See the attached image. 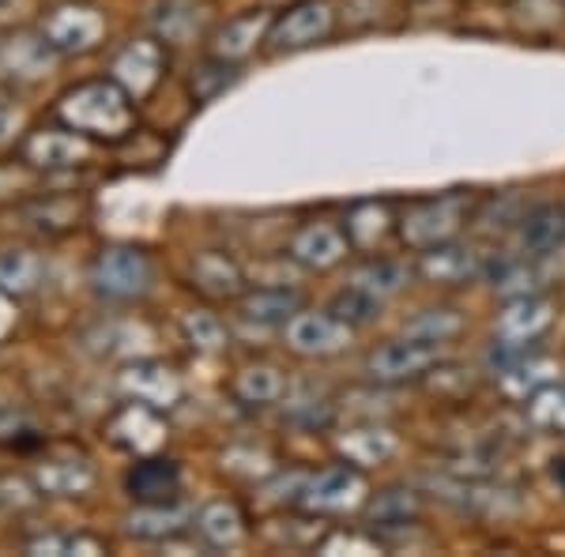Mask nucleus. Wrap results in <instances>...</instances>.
I'll return each mask as SVG.
<instances>
[{"label":"nucleus","mask_w":565,"mask_h":557,"mask_svg":"<svg viewBox=\"0 0 565 557\" xmlns=\"http://www.w3.org/2000/svg\"><path fill=\"white\" fill-rule=\"evenodd\" d=\"M57 117L68 129L87 136V140L121 143L132 132L136 109H132V95L117 79H90V84H79L76 90H68L61 98Z\"/></svg>","instance_id":"f257e3e1"},{"label":"nucleus","mask_w":565,"mask_h":557,"mask_svg":"<svg viewBox=\"0 0 565 557\" xmlns=\"http://www.w3.org/2000/svg\"><path fill=\"white\" fill-rule=\"evenodd\" d=\"M471 215H476V196L463 193V189H452V193L441 196H418L407 200L404 212H399L396 237L412 253H423L460 237L463 226L471 223Z\"/></svg>","instance_id":"f03ea898"},{"label":"nucleus","mask_w":565,"mask_h":557,"mask_svg":"<svg viewBox=\"0 0 565 557\" xmlns=\"http://www.w3.org/2000/svg\"><path fill=\"white\" fill-rule=\"evenodd\" d=\"M445 358L441 343H426L415 335L404 340H385L362 358V377L377 388H399V385H423V377Z\"/></svg>","instance_id":"7ed1b4c3"},{"label":"nucleus","mask_w":565,"mask_h":557,"mask_svg":"<svg viewBox=\"0 0 565 557\" xmlns=\"http://www.w3.org/2000/svg\"><path fill=\"white\" fill-rule=\"evenodd\" d=\"M335 26H340V8H335V0H295V4L282 8L279 15H271L264 50H268L271 57L313 50V45L332 39Z\"/></svg>","instance_id":"20e7f679"},{"label":"nucleus","mask_w":565,"mask_h":557,"mask_svg":"<svg viewBox=\"0 0 565 557\" xmlns=\"http://www.w3.org/2000/svg\"><path fill=\"white\" fill-rule=\"evenodd\" d=\"M90 282L106 301H140L154 287V260L136 245H109L90 264Z\"/></svg>","instance_id":"39448f33"},{"label":"nucleus","mask_w":565,"mask_h":557,"mask_svg":"<svg viewBox=\"0 0 565 557\" xmlns=\"http://www.w3.org/2000/svg\"><path fill=\"white\" fill-rule=\"evenodd\" d=\"M366 501H370L366 474H362L359 468H351V463H332V468L309 474L298 508H302V513H317V516L332 519V516L359 513V508H366Z\"/></svg>","instance_id":"423d86ee"},{"label":"nucleus","mask_w":565,"mask_h":557,"mask_svg":"<svg viewBox=\"0 0 565 557\" xmlns=\"http://www.w3.org/2000/svg\"><path fill=\"white\" fill-rule=\"evenodd\" d=\"M354 332L359 328L343 321L332 309H298L287 324H282V340L302 358H335V354L351 351Z\"/></svg>","instance_id":"0eeeda50"},{"label":"nucleus","mask_w":565,"mask_h":557,"mask_svg":"<svg viewBox=\"0 0 565 557\" xmlns=\"http://www.w3.org/2000/svg\"><path fill=\"white\" fill-rule=\"evenodd\" d=\"M487 260H490V253H482L479 245L452 237V242H445V245L415 253V276L423 282H430V287L460 290V287H471V282H482Z\"/></svg>","instance_id":"6e6552de"},{"label":"nucleus","mask_w":565,"mask_h":557,"mask_svg":"<svg viewBox=\"0 0 565 557\" xmlns=\"http://www.w3.org/2000/svg\"><path fill=\"white\" fill-rule=\"evenodd\" d=\"M554 321H558V298H551L546 290L543 294L513 298L494 317V340L516 346H540L551 335Z\"/></svg>","instance_id":"1a4fd4ad"},{"label":"nucleus","mask_w":565,"mask_h":557,"mask_svg":"<svg viewBox=\"0 0 565 557\" xmlns=\"http://www.w3.org/2000/svg\"><path fill=\"white\" fill-rule=\"evenodd\" d=\"M290 260L302 264L306 271H332L340 264H348L351 257V242L343 234V223H328V218H317V223H306L290 234V245H287Z\"/></svg>","instance_id":"9d476101"},{"label":"nucleus","mask_w":565,"mask_h":557,"mask_svg":"<svg viewBox=\"0 0 565 557\" xmlns=\"http://www.w3.org/2000/svg\"><path fill=\"white\" fill-rule=\"evenodd\" d=\"M106 31V20L90 4H57L42 23V39L53 53H87Z\"/></svg>","instance_id":"9b49d317"},{"label":"nucleus","mask_w":565,"mask_h":557,"mask_svg":"<svg viewBox=\"0 0 565 557\" xmlns=\"http://www.w3.org/2000/svg\"><path fill=\"white\" fill-rule=\"evenodd\" d=\"M482 282L501 298H527V294H543L551 282H546V268L540 257L516 249V253H490L487 271H482Z\"/></svg>","instance_id":"f8f14e48"},{"label":"nucleus","mask_w":565,"mask_h":557,"mask_svg":"<svg viewBox=\"0 0 565 557\" xmlns=\"http://www.w3.org/2000/svg\"><path fill=\"white\" fill-rule=\"evenodd\" d=\"M396 218L399 215L388 200H359L343 215V234L359 257H373L385 249L388 237H396Z\"/></svg>","instance_id":"ddd939ff"},{"label":"nucleus","mask_w":565,"mask_h":557,"mask_svg":"<svg viewBox=\"0 0 565 557\" xmlns=\"http://www.w3.org/2000/svg\"><path fill=\"white\" fill-rule=\"evenodd\" d=\"M498 392L505 399H516V404H527L540 388H546L551 381H558V362L543 351V346H532V351L516 354L505 365L494 369Z\"/></svg>","instance_id":"4468645a"},{"label":"nucleus","mask_w":565,"mask_h":557,"mask_svg":"<svg viewBox=\"0 0 565 557\" xmlns=\"http://www.w3.org/2000/svg\"><path fill=\"white\" fill-rule=\"evenodd\" d=\"M335 449H340L343 463H351V468H359V471H370V468H385L392 456L399 452V437L392 426L370 418V422L343 429V433L335 437Z\"/></svg>","instance_id":"2eb2a0df"},{"label":"nucleus","mask_w":565,"mask_h":557,"mask_svg":"<svg viewBox=\"0 0 565 557\" xmlns=\"http://www.w3.org/2000/svg\"><path fill=\"white\" fill-rule=\"evenodd\" d=\"M162 72H167V50H162V42H154V39L132 42L129 50H121L114 61V79L129 90L132 98L151 95V90L159 87Z\"/></svg>","instance_id":"dca6fc26"},{"label":"nucleus","mask_w":565,"mask_h":557,"mask_svg":"<svg viewBox=\"0 0 565 557\" xmlns=\"http://www.w3.org/2000/svg\"><path fill=\"white\" fill-rule=\"evenodd\" d=\"M125 493L136 505H170L181 497V468L174 460H140L125 474Z\"/></svg>","instance_id":"f3484780"},{"label":"nucleus","mask_w":565,"mask_h":557,"mask_svg":"<svg viewBox=\"0 0 565 557\" xmlns=\"http://www.w3.org/2000/svg\"><path fill=\"white\" fill-rule=\"evenodd\" d=\"M516 237H521V249L532 253L540 260H551L554 253L565 245V204H535L527 207L521 226H516Z\"/></svg>","instance_id":"a211bd4d"},{"label":"nucleus","mask_w":565,"mask_h":557,"mask_svg":"<svg viewBox=\"0 0 565 557\" xmlns=\"http://www.w3.org/2000/svg\"><path fill=\"white\" fill-rule=\"evenodd\" d=\"M418 516H423V497H418V490H412V486L377 490L366 501V519H370L373 535L377 532H412V527H418Z\"/></svg>","instance_id":"6ab92c4d"},{"label":"nucleus","mask_w":565,"mask_h":557,"mask_svg":"<svg viewBox=\"0 0 565 557\" xmlns=\"http://www.w3.org/2000/svg\"><path fill=\"white\" fill-rule=\"evenodd\" d=\"M121 385L125 392L136 399V404H148V407H174L181 396V381L174 377V369L162 362H140L132 369L121 373Z\"/></svg>","instance_id":"aec40b11"},{"label":"nucleus","mask_w":565,"mask_h":557,"mask_svg":"<svg viewBox=\"0 0 565 557\" xmlns=\"http://www.w3.org/2000/svg\"><path fill=\"white\" fill-rule=\"evenodd\" d=\"M418 279L415 276V264L385 257V253H373V257H362L359 268L351 271V287H362L366 294L388 301L396 298L399 290H407V282Z\"/></svg>","instance_id":"412c9836"},{"label":"nucleus","mask_w":565,"mask_h":557,"mask_svg":"<svg viewBox=\"0 0 565 557\" xmlns=\"http://www.w3.org/2000/svg\"><path fill=\"white\" fill-rule=\"evenodd\" d=\"M231 392H234V399L245 407H271V404H282V399H287L290 381L279 365L257 362V365H245V369H238V377L231 381Z\"/></svg>","instance_id":"4be33fe9"},{"label":"nucleus","mask_w":565,"mask_h":557,"mask_svg":"<svg viewBox=\"0 0 565 557\" xmlns=\"http://www.w3.org/2000/svg\"><path fill=\"white\" fill-rule=\"evenodd\" d=\"M193 287L212 301H238L245 294V276L226 253H204L193 260Z\"/></svg>","instance_id":"5701e85b"},{"label":"nucleus","mask_w":565,"mask_h":557,"mask_svg":"<svg viewBox=\"0 0 565 557\" xmlns=\"http://www.w3.org/2000/svg\"><path fill=\"white\" fill-rule=\"evenodd\" d=\"M302 309V294L287 287H257L238 298V317L249 324H287Z\"/></svg>","instance_id":"b1692460"},{"label":"nucleus","mask_w":565,"mask_h":557,"mask_svg":"<svg viewBox=\"0 0 565 557\" xmlns=\"http://www.w3.org/2000/svg\"><path fill=\"white\" fill-rule=\"evenodd\" d=\"M268 26H271V15L268 12H245L238 20H231L223 31L215 34V57H226V61H242L245 53H253L257 45L268 39Z\"/></svg>","instance_id":"393cba45"},{"label":"nucleus","mask_w":565,"mask_h":557,"mask_svg":"<svg viewBox=\"0 0 565 557\" xmlns=\"http://www.w3.org/2000/svg\"><path fill=\"white\" fill-rule=\"evenodd\" d=\"M26 159L39 162V167H76L87 159V136L76 129H53L42 132L26 143Z\"/></svg>","instance_id":"a878e982"},{"label":"nucleus","mask_w":565,"mask_h":557,"mask_svg":"<svg viewBox=\"0 0 565 557\" xmlns=\"http://www.w3.org/2000/svg\"><path fill=\"white\" fill-rule=\"evenodd\" d=\"M463 328H468V317H463L460 309H452V306H426V309H418L412 321H404V335H415V340L449 346L452 340H460Z\"/></svg>","instance_id":"bb28decb"},{"label":"nucleus","mask_w":565,"mask_h":557,"mask_svg":"<svg viewBox=\"0 0 565 557\" xmlns=\"http://www.w3.org/2000/svg\"><path fill=\"white\" fill-rule=\"evenodd\" d=\"M423 388L434 392L441 404H468V399L476 396V388H479V377L471 369H463V365H452V362L441 358L423 377Z\"/></svg>","instance_id":"cd10ccee"},{"label":"nucleus","mask_w":565,"mask_h":557,"mask_svg":"<svg viewBox=\"0 0 565 557\" xmlns=\"http://www.w3.org/2000/svg\"><path fill=\"white\" fill-rule=\"evenodd\" d=\"M524 415L532 429L551 437H565V381H551L524 404Z\"/></svg>","instance_id":"c85d7f7f"},{"label":"nucleus","mask_w":565,"mask_h":557,"mask_svg":"<svg viewBox=\"0 0 565 557\" xmlns=\"http://www.w3.org/2000/svg\"><path fill=\"white\" fill-rule=\"evenodd\" d=\"M196 532L204 535L207 546H234L245 535V519L231 501H212V505L196 516Z\"/></svg>","instance_id":"c756f323"},{"label":"nucleus","mask_w":565,"mask_h":557,"mask_svg":"<svg viewBox=\"0 0 565 557\" xmlns=\"http://www.w3.org/2000/svg\"><path fill=\"white\" fill-rule=\"evenodd\" d=\"M90 482H95V471H90L87 460H57L39 471V486L45 493H57V497H76Z\"/></svg>","instance_id":"7c9ffc66"},{"label":"nucleus","mask_w":565,"mask_h":557,"mask_svg":"<svg viewBox=\"0 0 565 557\" xmlns=\"http://www.w3.org/2000/svg\"><path fill=\"white\" fill-rule=\"evenodd\" d=\"M181 527H185V513L178 508V501H170V505H140L129 532L143 538H170Z\"/></svg>","instance_id":"2f4dec72"},{"label":"nucleus","mask_w":565,"mask_h":557,"mask_svg":"<svg viewBox=\"0 0 565 557\" xmlns=\"http://www.w3.org/2000/svg\"><path fill=\"white\" fill-rule=\"evenodd\" d=\"M328 309H332V313H340L343 321L354 324V328H366L373 321H381V309H385V301L373 298L362 287H351V282H348V290H340V294L332 298V306H328Z\"/></svg>","instance_id":"473e14b6"},{"label":"nucleus","mask_w":565,"mask_h":557,"mask_svg":"<svg viewBox=\"0 0 565 557\" xmlns=\"http://www.w3.org/2000/svg\"><path fill=\"white\" fill-rule=\"evenodd\" d=\"M238 79V68H234V61L226 57H207L204 65L193 68V95L196 103H212L215 95H223L226 87Z\"/></svg>","instance_id":"72a5a7b5"},{"label":"nucleus","mask_w":565,"mask_h":557,"mask_svg":"<svg viewBox=\"0 0 565 557\" xmlns=\"http://www.w3.org/2000/svg\"><path fill=\"white\" fill-rule=\"evenodd\" d=\"M34 279H39V257H34V253L15 249L0 257V287L20 290L23 294V290L34 287Z\"/></svg>","instance_id":"f704fd0d"},{"label":"nucleus","mask_w":565,"mask_h":557,"mask_svg":"<svg viewBox=\"0 0 565 557\" xmlns=\"http://www.w3.org/2000/svg\"><path fill=\"white\" fill-rule=\"evenodd\" d=\"M185 335H189V343L200 346V351H218V346L226 343L223 324H218V317H212V313H193V317H189Z\"/></svg>","instance_id":"c9c22d12"},{"label":"nucleus","mask_w":565,"mask_h":557,"mask_svg":"<svg viewBox=\"0 0 565 557\" xmlns=\"http://www.w3.org/2000/svg\"><path fill=\"white\" fill-rule=\"evenodd\" d=\"M554 482H558V490L565 493V460L554 463Z\"/></svg>","instance_id":"e433bc0d"}]
</instances>
